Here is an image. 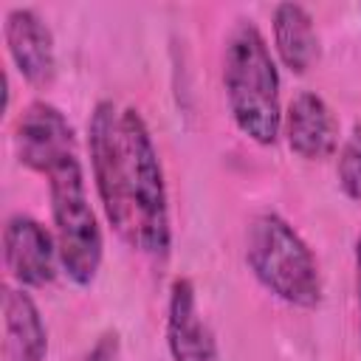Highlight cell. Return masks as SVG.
<instances>
[{
	"label": "cell",
	"instance_id": "cell-1",
	"mask_svg": "<svg viewBox=\"0 0 361 361\" xmlns=\"http://www.w3.org/2000/svg\"><path fill=\"white\" fill-rule=\"evenodd\" d=\"M223 90L234 127L259 147H274L282 135L279 71L262 31L240 20L223 48Z\"/></svg>",
	"mask_w": 361,
	"mask_h": 361
},
{
	"label": "cell",
	"instance_id": "cell-2",
	"mask_svg": "<svg viewBox=\"0 0 361 361\" xmlns=\"http://www.w3.org/2000/svg\"><path fill=\"white\" fill-rule=\"evenodd\" d=\"M245 262L254 279L279 302L313 310L322 302V274L310 245L276 212H259L245 228Z\"/></svg>",
	"mask_w": 361,
	"mask_h": 361
},
{
	"label": "cell",
	"instance_id": "cell-3",
	"mask_svg": "<svg viewBox=\"0 0 361 361\" xmlns=\"http://www.w3.org/2000/svg\"><path fill=\"white\" fill-rule=\"evenodd\" d=\"M121 135L127 152V192L133 209V243L149 257L164 262L172 245L169 197L164 166L149 135L144 116L135 107L121 110Z\"/></svg>",
	"mask_w": 361,
	"mask_h": 361
},
{
	"label": "cell",
	"instance_id": "cell-4",
	"mask_svg": "<svg viewBox=\"0 0 361 361\" xmlns=\"http://www.w3.org/2000/svg\"><path fill=\"white\" fill-rule=\"evenodd\" d=\"M48 192H51V217H54L59 265L73 285L87 288L93 285L102 268L104 237L87 197L82 161L73 158L56 166L48 175Z\"/></svg>",
	"mask_w": 361,
	"mask_h": 361
},
{
	"label": "cell",
	"instance_id": "cell-5",
	"mask_svg": "<svg viewBox=\"0 0 361 361\" xmlns=\"http://www.w3.org/2000/svg\"><path fill=\"white\" fill-rule=\"evenodd\" d=\"M87 152L93 166V183L104 217L110 226L133 243V209L127 192V152L121 135V113L113 102H96L87 121Z\"/></svg>",
	"mask_w": 361,
	"mask_h": 361
},
{
	"label": "cell",
	"instance_id": "cell-6",
	"mask_svg": "<svg viewBox=\"0 0 361 361\" xmlns=\"http://www.w3.org/2000/svg\"><path fill=\"white\" fill-rule=\"evenodd\" d=\"M14 149L25 169L39 172L45 178L56 166L79 158L73 127L68 124L59 107L42 99L31 102L20 113L17 127H14Z\"/></svg>",
	"mask_w": 361,
	"mask_h": 361
},
{
	"label": "cell",
	"instance_id": "cell-7",
	"mask_svg": "<svg viewBox=\"0 0 361 361\" xmlns=\"http://www.w3.org/2000/svg\"><path fill=\"white\" fill-rule=\"evenodd\" d=\"M3 262L20 288H45L56 279V268H62L54 234L31 214H11L6 220Z\"/></svg>",
	"mask_w": 361,
	"mask_h": 361
},
{
	"label": "cell",
	"instance_id": "cell-8",
	"mask_svg": "<svg viewBox=\"0 0 361 361\" xmlns=\"http://www.w3.org/2000/svg\"><path fill=\"white\" fill-rule=\"evenodd\" d=\"M166 347L172 361H220L214 333L200 316L197 290L189 276H175L169 285Z\"/></svg>",
	"mask_w": 361,
	"mask_h": 361
},
{
	"label": "cell",
	"instance_id": "cell-9",
	"mask_svg": "<svg viewBox=\"0 0 361 361\" xmlns=\"http://www.w3.org/2000/svg\"><path fill=\"white\" fill-rule=\"evenodd\" d=\"M8 56L34 87H48L56 76V48L48 23L34 8H11L3 23Z\"/></svg>",
	"mask_w": 361,
	"mask_h": 361
},
{
	"label": "cell",
	"instance_id": "cell-10",
	"mask_svg": "<svg viewBox=\"0 0 361 361\" xmlns=\"http://www.w3.org/2000/svg\"><path fill=\"white\" fill-rule=\"evenodd\" d=\"M282 130L288 149L302 161H324L338 149V118L313 90H302L290 99Z\"/></svg>",
	"mask_w": 361,
	"mask_h": 361
},
{
	"label": "cell",
	"instance_id": "cell-11",
	"mask_svg": "<svg viewBox=\"0 0 361 361\" xmlns=\"http://www.w3.org/2000/svg\"><path fill=\"white\" fill-rule=\"evenodd\" d=\"M48 330L42 313L25 288L3 290V358L6 361H45Z\"/></svg>",
	"mask_w": 361,
	"mask_h": 361
},
{
	"label": "cell",
	"instance_id": "cell-12",
	"mask_svg": "<svg viewBox=\"0 0 361 361\" xmlns=\"http://www.w3.org/2000/svg\"><path fill=\"white\" fill-rule=\"evenodd\" d=\"M274 48L290 73H307L319 59V34L313 17L299 3H279L274 8Z\"/></svg>",
	"mask_w": 361,
	"mask_h": 361
},
{
	"label": "cell",
	"instance_id": "cell-13",
	"mask_svg": "<svg viewBox=\"0 0 361 361\" xmlns=\"http://www.w3.org/2000/svg\"><path fill=\"white\" fill-rule=\"evenodd\" d=\"M336 178L341 192L353 200L361 203V121L353 124L350 135L338 147V161H336Z\"/></svg>",
	"mask_w": 361,
	"mask_h": 361
},
{
	"label": "cell",
	"instance_id": "cell-14",
	"mask_svg": "<svg viewBox=\"0 0 361 361\" xmlns=\"http://www.w3.org/2000/svg\"><path fill=\"white\" fill-rule=\"evenodd\" d=\"M82 361H121V341H118V333H116V330H104V333L90 344V350L82 355Z\"/></svg>",
	"mask_w": 361,
	"mask_h": 361
},
{
	"label": "cell",
	"instance_id": "cell-15",
	"mask_svg": "<svg viewBox=\"0 0 361 361\" xmlns=\"http://www.w3.org/2000/svg\"><path fill=\"white\" fill-rule=\"evenodd\" d=\"M355 290H358V313H361V234L355 237Z\"/></svg>",
	"mask_w": 361,
	"mask_h": 361
}]
</instances>
